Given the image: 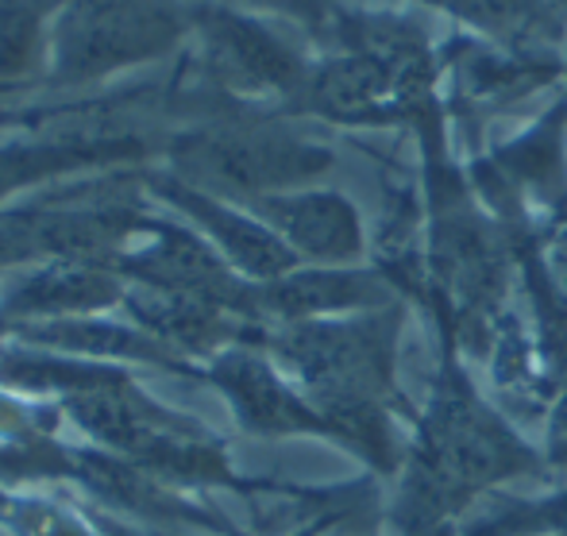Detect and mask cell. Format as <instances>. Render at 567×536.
I'll use <instances>...</instances> for the list:
<instances>
[{"label":"cell","instance_id":"10","mask_svg":"<svg viewBox=\"0 0 567 536\" xmlns=\"http://www.w3.org/2000/svg\"><path fill=\"white\" fill-rule=\"evenodd\" d=\"M236 8H262V12H286L293 20L321 23L332 12V0H228Z\"/></svg>","mask_w":567,"mask_h":536},{"label":"cell","instance_id":"6","mask_svg":"<svg viewBox=\"0 0 567 536\" xmlns=\"http://www.w3.org/2000/svg\"><path fill=\"white\" fill-rule=\"evenodd\" d=\"M163 194L171 197L174 205H182L189 216H197V220L220 239V247H225L231 259L244 262L247 270H255V275H278L282 267H290L286 247L278 244L275 236H267L262 228H255L251 220L220 209L217 202H209V197L197 194V189H189V186H166Z\"/></svg>","mask_w":567,"mask_h":536},{"label":"cell","instance_id":"1","mask_svg":"<svg viewBox=\"0 0 567 536\" xmlns=\"http://www.w3.org/2000/svg\"><path fill=\"white\" fill-rule=\"evenodd\" d=\"M178 35V0H66L51 28V62L66 78H97L158 59Z\"/></svg>","mask_w":567,"mask_h":536},{"label":"cell","instance_id":"9","mask_svg":"<svg viewBox=\"0 0 567 536\" xmlns=\"http://www.w3.org/2000/svg\"><path fill=\"white\" fill-rule=\"evenodd\" d=\"M59 163H66L59 151H0V194L12 189L16 182H28L35 174L54 171Z\"/></svg>","mask_w":567,"mask_h":536},{"label":"cell","instance_id":"3","mask_svg":"<svg viewBox=\"0 0 567 536\" xmlns=\"http://www.w3.org/2000/svg\"><path fill=\"white\" fill-rule=\"evenodd\" d=\"M197 35L209 74L231 90H286L298 78V59L270 31L231 8H202Z\"/></svg>","mask_w":567,"mask_h":536},{"label":"cell","instance_id":"8","mask_svg":"<svg viewBox=\"0 0 567 536\" xmlns=\"http://www.w3.org/2000/svg\"><path fill=\"white\" fill-rule=\"evenodd\" d=\"M441 4L463 12L467 20L483 23L491 31H506V35H517V31H537L540 23L548 20V4L545 0H441Z\"/></svg>","mask_w":567,"mask_h":536},{"label":"cell","instance_id":"5","mask_svg":"<svg viewBox=\"0 0 567 536\" xmlns=\"http://www.w3.org/2000/svg\"><path fill=\"white\" fill-rule=\"evenodd\" d=\"M262 213L309 255H351L355 251V216L332 194L270 197Z\"/></svg>","mask_w":567,"mask_h":536},{"label":"cell","instance_id":"7","mask_svg":"<svg viewBox=\"0 0 567 536\" xmlns=\"http://www.w3.org/2000/svg\"><path fill=\"white\" fill-rule=\"evenodd\" d=\"M51 51V31L28 0H0V85L20 82Z\"/></svg>","mask_w":567,"mask_h":536},{"label":"cell","instance_id":"4","mask_svg":"<svg viewBox=\"0 0 567 536\" xmlns=\"http://www.w3.org/2000/svg\"><path fill=\"white\" fill-rule=\"evenodd\" d=\"M120 298L116 278L85 259H66L47 275H35L8 298L12 313H74V309H97Z\"/></svg>","mask_w":567,"mask_h":536},{"label":"cell","instance_id":"2","mask_svg":"<svg viewBox=\"0 0 567 536\" xmlns=\"http://www.w3.org/2000/svg\"><path fill=\"white\" fill-rule=\"evenodd\" d=\"M321 158L324 155L301 143L267 132H202L178 147V166L186 171V178L228 189V194L286 186L301 174L321 171Z\"/></svg>","mask_w":567,"mask_h":536}]
</instances>
